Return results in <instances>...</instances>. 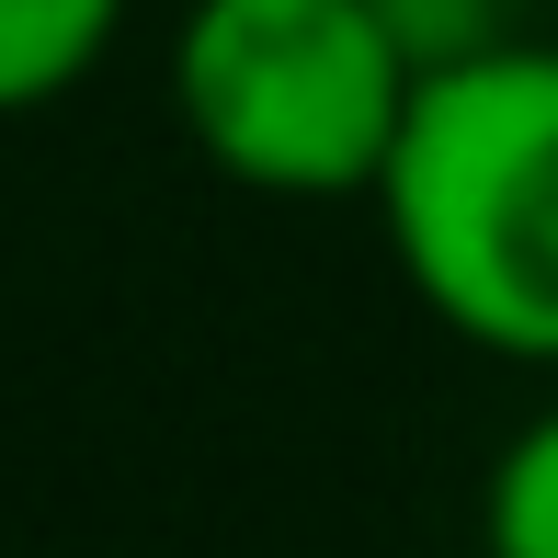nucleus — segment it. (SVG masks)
I'll use <instances>...</instances> for the list:
<instances>
[{"label":"nucleus","instance_id":"nucleus-1","mask_svg":"<svg viewBox=\"0 0 558 558\" xmlns=\"http://www.w3.org/2000/svg\"><path fill=\"white\" fill-rule=\"evenodd\" d=\"M411 296L456 342L501 365H558V46H490V58L422 69L399 148L376 171Z\"/></svg>","mask_w":558,"mask_h":558},{"label":"nucleus","instance_id":"nucleus-4","mask_svg":"<svg viewBox=\"0 0 558 558\" xmlns=\"http://www.w3.org/2000/svg\"><path fill=\"white\" fill-rule=\"evenodd\" d=\"M478 558H558V411H536L490 456L478 490Z\"/></svg>","mask_w":558,"mask_h":558},{"label":"nucleus","instance_id":"nucleus-3","mask_svg":"<svg viewBox=\"0 0 558 558\" xmlns=\"http://www.w3.org/2000/svg\"><path fill=\"white\" fill-rule=\"evenodd\" d=\"M125 0H0V114H35L114 58Z\"/></svg>","mask_w":558,"mask_h":558},{"label":"nucleus","instance_id":"nucleus-5","mask_svg":"<svg viewBox=\"0 0 558 558\" xmlns=\"http://www.w3.org/2000/svg\"><path fill=\"white\" fill-rule=\"evenodd\" d=\"M411 69H456V58H490V46H524L536 35V0H376Z\"/></svg>","mask_w":558,"mask_h":558},{"label":"nucleus","instance_id":"nucleus-2","mask_svg":"<svg viewBox=\"0 0 558 558\" xmlns=\"http://www.w3.org/2000/svg\"><path fill=\"white\" fill-rule=\"evenodd\" d=\"M422 69L376 23V0H194L171 35V104L183 137L228 183L331 206L376 194Z\"/></svg>","mask_w":558,"mask_h":558}]
</instances>
